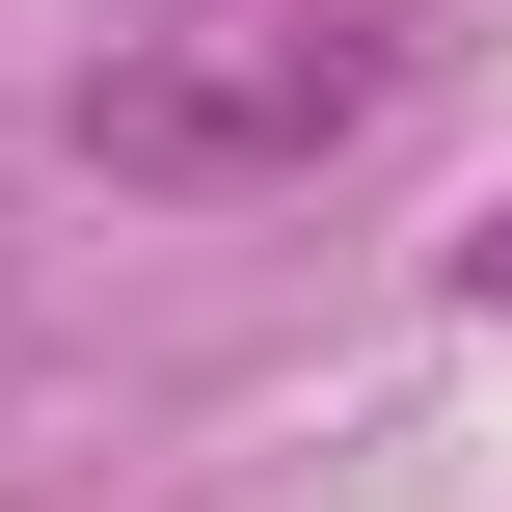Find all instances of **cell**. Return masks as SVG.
Listing matches in <instances>:
<instances>
[{
    "mask_svg": "<svg viewBox=\"0 0 512 512\" xmlns=\"http://www.w3.org/2000/svg\"><path fill=\"white\" fill-rule=\"evenodd\" d=\"M351 108H378V81H351L324 27H297V54H108V81H81V135H108L135 189H216V162H324Z\"/></svg>",
    "mask_w": 512,
    "mask_h": 512,
    "instance_id": "obj_1",
    "label": "cell"
},
{
    "mask_svg": "<svg viewBox=\"0 0 512 512\" xmlns=\"http://www.w3.org/2000/svg\"><path fill=\"white\" fill-rule=\"evenodd\" d=\"M459 270H486V297H512V216H486V243H459Z\"/></svg>",
    "mask_w": 512,
    "mask_h": 512,
    "instance_id": "obj_2",
    "label": "cell"
}]
</instances>
